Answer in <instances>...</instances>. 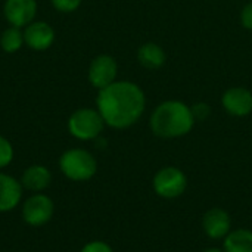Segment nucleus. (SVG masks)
I'll return each mask as SVG.
<instances>
[{"label":"nucleus","mask_w":252,"mask_h":252,"mask_svg":"<svg viewBox=\"0 0 252 252\" xmlns=\"http://www.w3.org/2000/svg\"><path fill=\"white\" fill-rule=\"evenodd\" d=\"M137 61L143 68L155 71V69H159L161 66H164L165 61H167V55L159 44L149 41L139 47Z\"/></svg>","instance_id":"14"},{"label":"nucleus","mask_w":252,"mask_h":252,"mask_svg":"<svg viewBox=\"0 0 252 252\" xmlns=\"http://www.w3.org/2000/svg\"><path fill=\"white\" fill-rule=\"evenodd\" d=\"M241 24L244 28L252 30V0L248 1L241 10Z\"/></svg>","instance_id":"21"},{"label":"nucleus","mask_w":252,"mask_h":252,"mask_svg":"<svg viewBox=\"0 0 252 252\" xmlns=\"http://www.w3.org/2000/svg\"><path fill=\"white\" fill-rule=\"evenodd\" d=\"M202 229L211 239H224L232 232V220L226 210L210 208L202 217Z\"/></svg>","instance_id":"11"},{"label":"nucleus","mask_w":252,"mask_h":252,"mask_svg":"<svg viewBox=\"0 0 252 252\" xmlns=\"http://www.w3.org/2000/svg\"><path fill=\"white\" fill-rule=\"evenodd\" d=\"M195 121H205L211 115V106L205 102H196L190 106Z\"/></svg>","instance_id":"19"},{"label":"nucleus","mask_w":252,"mask_h":252,"mask_svg":"<svg viewBox=\"0 0 252 252\" xmlns=\"http://www.w3.org/2000/svg\"><path fill=\"white\" fill-rule=\"evenodd\" d=\"M50 3L53 9L61 13H72L81 6L83 0H50Z\"/></svg>","instance_id":"18"},{"label":"nucleus","mask_w":252,"mask_h":252,"mask_svg":"<svg viewBox=\"0 0 252 252\" xmlns=\"http://www.w3.org/2000/svg\"><path fill=\"white\" fill-rule=\"evenodd\" d=\"M118 75V63L114 56L111 55H97L89 65L87 78L89 83L97 89L102 90L108 86H111L114 81H117Z\"/></svg>","instance_id":"7"},{"label":"nucleus","mask_w":252,"mask_h":252,"mask_svg":"<svg viewBox=\"0 0 252 252\" xmlns=\"http://www.w3.org/2000/svg\"><path fill=\"white\" fill-rule=\"evenodd\" d=\"M55 213V204L53 201L38 192L27 198L22 204V219L28 226L40 227L49 223Z\"/></svg>","instance_id":"6"},{"label":"nucleus","mask_w":252,"mask_h":252,"mask_svg":"<svg viewBox=\"0 0 252 252\" xmlns=\"http://www.w3.org/2000/svg\"><path fill=\"white\" fill-rule=\"evenodd\" d=\"M22 189L19 180L0 171V213H9L21 204Z\"/></svg>","instance_id":"12"},{"label":"nucleus","mask_w":252,"mask_h":252,"mask_svg":"<svg viewBox=\"0 0 252 252\" xmlns=\"http://www.w3.org/2000/svg\"><path fill=\"white\" fill-rule=\"evenodd\" d=\"M152 188L158 196L164 199H176L185 193L188 188V177L180 168L168 165L155 173Z\"/></svg>","instance_id":"5"},{"label":"nucleus","mask_w":252,"mask_h":252,"mask_svg":"<svg viewBox=\"0 0 252 252\" xmlns=\"http://www.w3.org/2000/svg\"><path fill=\"white\" fill-rule=\"evenodd\" d=\"M66 126L72 137L89 142L96 140L102 134L106 124L96 108H80L69 115Z\"/></svg>","instance_id":"4"},{"label":"nucleus","mask_w":252,"mask_h":252,"mask_svg":"<svg viewBox=\"0 0 252 252\" xmlns=\"http://www.w3.org/2000/svg\"><path fill=\"white\" fill-rule=\"evenodd\" d=\"M13 146L12 143L0 134V170L6 168L13 161Z\"/></svg>","instance_id":"17"},{"label":"nucleus","mask_w":252,"mask_h":252,"mask_svg":"<svg viewBox=\"0 0 252 252\" xmlns=\"http://www.w3.org/2000/svg\"><path fill=\"white\" fill-rule=\"evenodd\" d=\"M80 252H114L112 247L103 241H92L86 244Z\"/></svg>","instance_id":"20"},{"label":"nucleus","mask_w":252,"mask_h":252,"mask_svg":"<svg viewBox=\"0 0 252 252\" xmlns=\"http://www.w3.org/2000/svg\"><path fill=\"white\" fill-rule=\"evenodd\" d=\"M204 252H224L223 250H220V248H208V250H205Z\"/></svg>","instance_id":"22"},{"label":"nucleus","mask_w":252,"mask_h":252,"mask_svg":"<svg viewBox=\"0 0 252 252\" xmlns=\"http://www.w3.org/2000/svg\"><path fill=\"white\" fill-rule=\"evenodd\" d=\"M3 15L9 25L25 28L35 21L37 1L35 0H4Z\"/></svg>","instance_id":"8"},{"label":"nucleus","mask_w":252,"mask_h":252,"mask_svg":"<svg viewBox=\"0 0 252 252\" xmlns=\"http://www.w3.org/2000/svg\"><path fill=\"white\" fill-rule=\"evenodd\" d=\"M25 44L24 41V30L9 25L0 35V47L6 53H16L22 46Z\"/></svg>","instance_id":"16"},{"label":"nucleus","mask_w":252,"mask_h":252,"mask_svg":"<svg viewBox=\"0 0 252 252\" xmlns=\"http://www.w3.org/2000/svg\"><path fill=\"white\" fill-rule=\"evenodd\" d=\"M19 182H21L24 189L34 192V193H38V192H43L44 189H47L50 186L52 173L47 167L40 165V164H34V165H30L28 168H25Z\"/></svg>","instance_id":"13"},{"label":"nucleus","mask_w":252,"mask_h":252,"mask_svg":"<svg viewBox=\"0 0 252 252\" xmlns=\"http://www.w3.org/2000/svg\"><path fill=\"white\" fill-rule=\"evenodd\" d=\"M224 252H252V230L236 229L223 239Z\"/></svg>","instance_id":"15"},{"label":"nucleus","mask_w":252,"mask_h":252,"mask_svg":"<svg viewBox=\"0 0 252 252\" xmlns=\"http://www.w3.org/2000/svg\"><path fill=\"white\" fill-rule=\"evenodd\" d=\"M96 109L108 127L126 130L142 118L146 109V94L136 83L117 80L111 86L99 90Z\"/></svg>","instance_id":"1"},{"label":"nucleus","mask_w":252,"mask_h":252,"mask_svg":"<svg viewBox=\"0 0 252 252\" xmlns=\"http://www.w3.org/2000/svg\"><path fill=\"white\" fill-rule=\"evenodd\" d=\"M24 30V41L25 46H28L31 50L43 52L52 47L55 43L56 34L50 24L44 21H32L28 24Z\"/></svg>","instance_id":"9"},{"label":"nucleus","mask_w":252,"mask_h":252,"mask_svg":"<svg viewBox=\"0 0 252 252\" xmlns=\"http://www.w3.org/2000/svg\"><path fill=\"white\" fill-rule=\"evenodd\" d=\"M221 106L232 117H248L252 112V92L245 87H230L221 96Z\"/></svg>","instance_id":"10"},{"label":"nucleus","mask_w":252,"mask_h":252,"mask_svg":"<svg viewBox=\"0 0 252 252\" xmlns=\"http://www.w3.org/2000/svg\"><path fill=\"white\" fill-rule=\"evenodd\" d=\"M61 173L72 182H87L97 171V161L92 152L81 148L65 151L59 158Z\"/></svg>","instance_id":"3"},{"label":"nucleus","mask_w":252,"mask_h":252,"mask_svg":"<svg viewBox=\"0 0 252 252\" xmlns=\"http://www.w3.org/2000/svg\"><path fill=\"white\" fill-rule=\"evenodd\" d=\"M195 118L188 103L182 100H165L151 114L149 127L159 139H179L193 130Z\"/></svg>","instance_id":"2"}]
</instances>
